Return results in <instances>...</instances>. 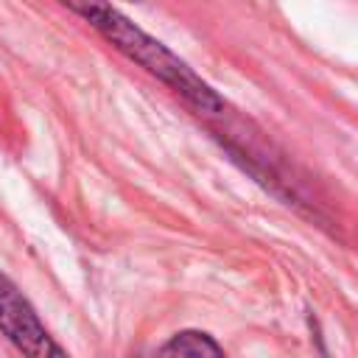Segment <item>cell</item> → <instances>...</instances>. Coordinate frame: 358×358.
Instances as JSON below:
<instances>
[{
  "mask_svg": "<svg viewBox=\"0 0 358 358\" xmlns=\"http://www.w3.org/2000/svg\"><path fill=\"white\" fill-rule=\"evenodd\" d=\"M62 3L67 8H73L78 17H84L129 62L140 64L145 73H151L168 90H173L179 98H185L196 112H204V115L224 112V98L185 59H179L171 48H165L159 39H154L140 25H134L112 3H106V0H62Z\"/></svg>",
  "mask_w": 358,
  "mask_h": 358,
  "instance_id": "1",
  "label": "cell"
},
{
  "mask_svg": "<svg viewBox=\"0 0 358 358\" xmlns=\"http://www.w3.org/2000/svg\"><path fill=\"white\" fill-rule=\"evenodd\" d=\"M0 336L22 358H70L6 271H0Z\"/></svg>",
  "mask_w": 358,
  "mask_h": 358,
  "instance_id": "2",
  "label": "cell"
},
{
  "mask_svg": "<svg viewBox=\"0 0 358 358\" xmlns=\"http://www.w3.org/2000/svg\"><path fill=\"white\" fill-rule=\"evenodd\" d=\"M154 358H224V350L213 336L201 330H182L171 336Z\"/></svg>",
  "mask_w": 358,
  "mask_h": 358,
  "instance_id": "3",
  "label": "cell"
}]
</instances>
